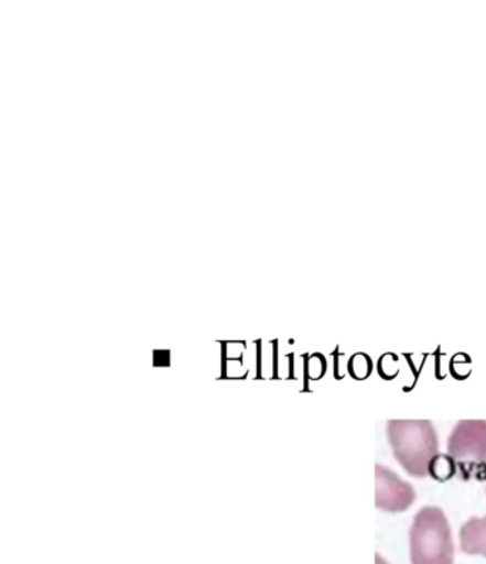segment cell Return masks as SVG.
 I'll list each match as a JSON object with an SVG mask.
<instances>
[{
	"mask_svg": "<svg viewBox=\"0 0 486 564\" xmlns=\"http://www.w3.org/2000/svg\"><path fill=\"white\" fill-rule=\"evenodd\" d=\"M388 442L393 458L412 478L430 476L432 460L440 455L439 434L431 421H388Z\"/></svg>",
	"mask_w": 486,
	"mask_h": 564,
	"instance_id": "6da1fadb",
	"label": "cell"
},
{
	"mask_svg": "<svg viewBox=\"0 0 486 564\" xmlns=\"http://www.w3.org/2000/svg\"><path fill=\"white\" fill-rule=\"evenodd\" d=\"M412 564H454V542L449 518L439 506H424L410 530Z\"/></svg>",
	"mask_w": 486,
	"mask_h": 564,
	"instance_id": "7a4b0ae2",
	"label": "cell"
},
{
	"mask_svg": "<svg viewBox=\"0 0 486 564\" xmlns=\"http://www.w3.org/2000/svg\"><path fill=\"white\" fill-rule=\"evenodd\" d=\"M446 454L461 479H483L486 474V421H460L452 430Z\"/></svg>",
	"mask_w": 486,
	"mask_h": 564,
	"instance_id": "3957f363",
	"label": "cell"
},
{
	"mask_svg": "<svg viewBox=\"0 0 486 564\" xmlns=\"http://www.w3.org/2000/svg\"><path fill=\"white\" fill-rule=\"evenodd\" d=\"M415 489L411 484L388 469L387 466H376V506L388 513L406 512L414 505Z\"/></svg>",
	"mask_w": 486,
	"mask_h": 564,
	"instance_id": "277c9868",
	"label": "cell"
},
{
	"mask_svg": "<svg viewBox=\"0 0 486 564\" xmlns=\"http://www.w3.org/2000/svg\"><path fill=\"white\" fill-rule=\"evenodd\" d=\"M461 551L486 557V517L466 520L460 530Z\"/></svg>",
	"mask_w": 486,
	"mask_h": 564,
	"instance_id": "5b68a950",
	"label": "cell"
},
{
	"mask_svg": "<svg viewBox=\"0 0 486 564\" xmlns=\"http://www.w3.org/2000/svg\"><path fill=\"white\" fill-rule=\"evenodd\" d=\"M456 475V466L449 454H440L430 466V478L446 482Z\"/></svg>",
	"mask_w": 486,
	"mask_h": 564,
	"instance_id": "8992f818",
	"label": "cell"
},
{
	"mask_svg": "<svg viewBox=\"0 0 486 564\" xmlns=\"http://www.w3.org/2000/svg\"><path fill=\"white\" fill-rule=\"evenodd\" d=\"M349 372L356 379H366L371 373L372 365L371 359L367 355H354L352 361L348 364Z\"/></svg>",
	"mask_w": 486,
	"mask_h": 564,
	"instance_id": "52a82bcc",
	"label": "cell"
},
{
	"mask_svg": "<svg viewBox=\"0 0 486 564\" xmlns=\"http://www.w3.org/2000/svg\"><path fill=\"white\" fill-rule=\"evenodd\" d=\"M377 564H388L384 558H381L380 554H377Z\"/></svg>",
	"mask_w": 486,
	"mask_h": 564,
	"instance_id": "ba28073f",
	"label": "cell"
}]
</instances>
